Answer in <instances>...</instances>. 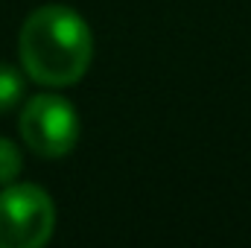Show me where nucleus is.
Instances as JSON below:
<instances>
[{
	"instance_id": "2",
	"label": "nucleus",
	"mask_w": 251,
	"mask_h": 248,
	"mask_svg": "<svg viewBox=\"0 0 251 248\" xmlns=\"http://www.w3.org/2000/svg\"><path fill=\"white\" fill-rule=\"evenodd\" d=\"M56 228V207L38 184H6L0 193V248H41Z\"/></svg>"
},
{
	"instance_id": "1",
	"label": "nucleus",
	"mask_w": 251,
	"mask_h": 248,
	"mask_svg": "<svg viewBox=\"0 0 251 248\" xmlns=\"http://www.w3.org/2000/svg\"><path fill=\"white\" fill-rule=\"evenodd\" d=\"M18 56L26 76L47 88L76 85L94 59V35L85 18L70 6L35 9L18 35Z\"/></svg>"
},
{
	"instance_id": "3",
	"label": "nucleus",
	"mask_w": 251,
	"mask_h": 248,
	"mask_svg": "<svg viewBox=\"0 0 251 248\" xmlns=\"http://www.w3.org/2000/svg\"><path fill=\"white\" fill-rule=\"evenodd\" d=\"M21 137L41 158H64L79 143V117L73 105L56 94L32 97L21 111Z\"/></svg>"
},
{
	"instance_id": "5",
	"label": "nucleus",
	"mask_w": 251,
	"mask_h": 248,
	"mask_svg": "<svg viewBox=\"0 0 251 248\" xmlns=\"http://www.w3.org/2000/svg\"><path fill=\"white\" fill-rule=\"evenodd\" d=\"M24 170V158L18 146L6 137H0V184H12Z\"/></svg>"
},
{
	"instance_id": "4",
	"label": "nucleus",
	"mask_w": 251,
	"mask_h": 248,
	"mask_svg": "<svg viewBox=\"0 0 251 248\" xmlns=\"http://www.w3.org/2000/svg\"><path fill=\"white\" fill-rule=\"evenodd\" d=\"M24 97V79L15 67L9 64H0V114L15 108Z\"/></svg>"
}]
</instances>
